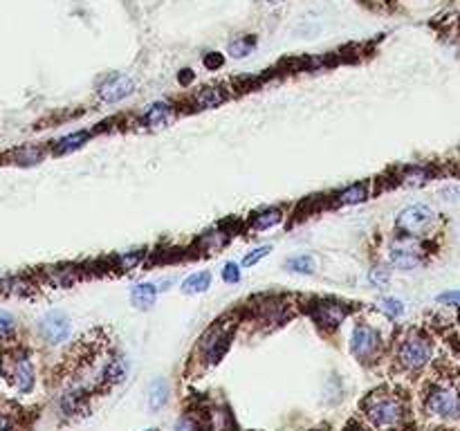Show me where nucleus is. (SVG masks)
I'll return each instance as SVG.
<instances>
[{
    "instance_id": "27",
    "label": "nucleus",
    "mask_w": 460,
    "mask_h": 431,
    "mask_svg": "<svg viewBox=\"0 0 460 431\" xmlns=\"http://www.w3.org/2000/svg\"><path fill=\"white\" fill-rule=\"evenodd\" d=\"M76 267H52L47 270V279L56 287H70L76 281Z\"/></svg>"
},
{
    "instance_id": "28",
    "label": "nucleus",
    "mask_w": 460,
    "mask_h": 431,
    "mask_svg": "<svg viewBox=\"0 0 460 431\" xmlns=\"http://www.w3.org/2000/svg\"><path fill=\"white\" fill-rule=\"evenodd\" d=\"M375 308L384 314V317H389V319H400L402 314H404V301L402 299H395V296H384V299H380L377 301V305Z\"/></svg>"
},
{
    "instance_id": "25",
    "label": "nucleus",
    "mask_w": 460,
    "mask_h": 431,
    "mask_svg": "<svg viewBox=\"0 0 460 431\" xmlns=\"http://www.w3.org/2000/svg\"><path fill=\"white\" fill-rule=\"evenodd\" d=\"M254 47H256V36L243 34V36H236L234 41L227 45V54L232 56V59H245L247 54H252Z\"/></svg>"
},
{
    "instance_id": "26",
    "label": "nucleus",
    "mask_w": 460,
    "mask_h": 431,
    "mask_svg": "<svg viewBox=\"0 0 460 431\" xmlns=\"http://www.w3.org/2000/svg\"><path fill=\"white\" fill-rule=\"evenodd\" d=\"M285 270L292 272V274H314V270H317V263H314V256L299 254V256L287 258Z\"/></svg>"
},
{
    "instance_id": "16",
    "label": "nucleus",
    "mask_w": 460,
    "mask_h": 431,
    "mask_svg": "<svg viewBox=\"0 0 460 431\" xmlns=\"http://www.w3.org/2000/svg\"><path fill=\"white\" fill-rule=\"evenodd\" d=\"M128 373V362L123 360L121 355H106L103 360V371H101V380H103V387H114L123 382Z\"/></svg>"
},
{
    "instance_id": "39",
    "label": "nucleus",
    "mask_w": 460,
    "mask_h": 431,
    "mask_svg": "<svg viewBox=\"0 0 460 431\" xmlns=\"http://www.w3.org/2000/svg\"><path fill=\"white\" fill-rule=\"evenodd\" d=\"M265 3H276V0H265Z\"/></svg>"
},
{
    "instance_id": "17",
    "label": "nucleus",
    "mask_w": 460,
    "mask_h": 431,
    "mask_svg": "<svg viewBox=\"0 0 460 431\" xmlns=\"http://www.w3.org/2000/svg\"><path fill=\"white\" fill-rule=\"evenodd\" d=\"M157 292H160V287L151 281L135 283L130 287V301L137 310H148L153 308V303L157 301Z\"/></svg>"
},
{
    "instance_id": "40",
    "label": "nucleus",
    "mask_w": 460,
    "mask_h": 431,
    "mask_svg": "<svg viewBox=\"0 0 460 431\" xmlns=\"http://www.w3.org/2000/svg\"><path fill=\"white\" fill-rule=\"evenodd\" d=\"M146 431H160V429H146Z\"/></svg>"
},
{
    "instance_id": "33",
    "label": "nucleus",
    "mask_w": 460,
    "mask_h": 431,
    "mask_svg": "<svg viewBox=\"0 0 460 431\" xmlns=\"http://www.w3.org/2000/svg\"><path fill=\"white\" fill-rule=\"evenodd\" d=\"M272 252V245H261V247H254L252 252H249L245 258H243V265L245 267H252V265H256V263H261L263 258Z\"/></svg>"
},
{
    "instance_id": "31",
    "label": "nucleus",
    "mask_w": 460,
    "mask_h": 431,
    "mask_svg": "<svg viewBox=\"0 0 460 431\" xmlns=\"http://www.w3.org/2000/svg\"><path fill=\"white\" fill-rule=\"evenodd\" d=\"M144 261V250H137V252H126V254H121V256H117V270H121V272H126V270H133V267H137L139 263Z\"/></svg>"
},
{
    "instance_id": "18",
    "label": "nucleus",
    "mask_w": 460,
    "mask_h": 431,
    "mask_svg": "<svg viewBox=\"0 0 460 431\" xmlns=\"http://www.w3.org/2000/svg\"><path fill=\"white\" fill-rule=\"evenodd\" d=\"M283 218H285L283 209L267 207V209H261V212H256L252 218H249V227H252L254 232H267V229L281 225Z\"/></svg>"
},
{
    "instance_id": "14",
    "label": "nucleus",
    "mask_w": 460,
    "mask_h": 431,
    "mask_svg": "<svg viewBox=\"0 0 460 431\" xmlns=\"http://www.w3.org/2000/svg\"><path fill=\"white\" fill-rule=\"evenodd\" d=\"M370 196L368 191V182H355V185H348L346 189H341L334 194L332 205L334 207H352V205H361L366 203Z\"/></svg>"
},
{
    "instance_id": "22",
    "label": "nucleus",
    "mask_w": 460,
    "mask_h": 431,
    "mask_svg": "<svg viewBox=\"0 0 460 431\" xmlns=\"http://www.w3.org/2000/svg\"><path fill=\"white\" fill-rule=\"evenodd\" d=\"M212 287V272H194L182 281L180 290L185 294H203Z\"/></svg>"
},
{
    "instance_id": "23",
    "label": "nucleus",
    "mask_w": 460,
    "mask_h": 431,
    "mask_svg": "<svg viewBox=\"0 0 460 431\" xmlns=\"http://www.w3.org/2000/svg\"><path fill=\"white\" fill-rule=\"evenodd\" d=\"M169 402V382L164 378H155L148 389V409L160 411Z\"/></svg>"
},
{
    "instance_id": "21",
    "label": "nucleus",
    "mask_w": 460,
    "mask_h": 431,
    "mask_svg": "<svg viewBox=\"0 0 460 431\" xmlns=\"http://www.w3.org/2000/svg\"><path fill=\"white\" fill-rule=\"evenodd\" d=\"M431 178H434V169L416 164V167H407L404 171H402V174H400V185H404V187H423V185H427Z\"/></svg>"
},
{
    "instance_id": "20",
    "label": "nucleus",
    "mask_w": 460,
    "mask_h": 431,
    "mask_svg": "<svg viewBox=\"0 0 460 431\" xmlns=\"http://www.w3.org/2000/svg\"><path fill=\"white\" fill-rule=\"evenodd\" d=\"M90 137H92V135H90L88 130H76V133H70V135H65V137H61V140H56V142H54L52 153H54V155H65V153L79 151Z\"/></svg>"
},
{
    "instance_id": "36",
    "label": "nucleus",
    "mask_w": 460,
    "mask_h": 431,
    "mask_svg": "<svg viewBox=\"0 0 460 431\" xmlns=\"http://www.w3.org/2000/svg\"><path fill=\"white\" fill-rule=\"evenodd\" d=\"M203 63L207 70H218V68H223L225 59H223V54H218V52H207L203 56Z\"/></svg>"
},
{
    "instance_id": "6",
    "label": "nucleus",
    "mask_w": 460,
    "mask_h": 431,
    "mask_svg": "<svg viewBox=\"0 0 460 431\" xmlns=\"http://www.w3.org/2000/svg\"><path fill=\"white\" fill-rule=\"evenodd\" d=\"M3 378L9 382L18 394H30L34 389V364L27 350H12L5 353V362H3Z\"/></svg>"
},
{
    "instance_id": "8",
    "label": "nucleus",
    "mask_w": 460,
    "mask_h": 431,
    "mask_svg": "<svg viewBox=\"0 0 460 431\" xmlns=\"http://www.w3.org/2000/svg\"><path fill=\"white\" fill-rule=\"evenodd\" d=\"M232 337H234V328L232 323L220 321L212 326L205 337L200 339V355L209 364V366H216V364L225 357V353L232 346Z\"/></svg>"
},
{
    "instance_id": "5",
    "label": "nucleus",
    "mask_w": 460,
    "mask_h": 431,
    "mask_svg": "<svg viewBox=\"0 0 460 431\" xmlns=\"http://www.w3.org/2000/svg\"><path fill=\"white\" fill-rule=\"evenodd\" d=\"M438 214L429 205H409L395 216V232L404 236L425 238L434 232Z\"/></svg>"
},
{
    "instance_id": "15",
    "label": "nucleus",
    "mask_w": 460,
    "mask_h": 431,
    "mask_svg": "<svg viewBox=\"0 0 460 431\" xmlns=\"http://www.w3.org/2000/svg\"><path fill=\"white\" fill-rule=\"evenodd\" d=\"M227 92L220 88V85H209V88L198 90L194 97H191V108L194 110H212L218 108L220 103H225Z\"/></svg>"
},
{
    "instance_id": "24",
    "label": "nucleus",
    "mask_w": 460,
    "mask_h": 431,
    "mask_svg": "<svg viewBox=\"0 0 460 431\" xmlns=\"http://www.w3.org/2000/svg\"><path fill=\"white\" fill-rule=\"evenodd\" d=\"M3 292L5 296H25L34 292V283L27 276H5L3 279Z\"/></svg>"
},
{
    "instance_id": "7",
    "label": "nucleus",
    "mask_w": 460,
    "mask_h": 431,
    "mask_svg": "<svg viewBox=\"0 0 460 431\" xmlns=\"http://www.w3.org/2000/svg\"><path fill=\"white\" fill-rule=\"evenodd\" d=\"M310 319L323 330H337L350 314V305L339 299H314L308 305Z\"/></svg>"
},
{
    "instance_id": "35",
    "label": "nucleus",
    "mask_w": 460,
    "mask_h": 431,
    "mask_svg": "<svg viewBox=\"0 0 460 431\" xmlns=\"http://www.w3.org/2000/svg\"><path fill=\"white\" fill-rule=\"evenodd\" d=\"M438 303L447 305V308H460V290H449L438 294Z\"/></svg>"
},
{
    "instance_id": "2",
    "label": "nucleus",
    "mask_w": 460,
    "mask_h": 431,
    "mask_svg": "<svg viewBox=\"0 0 460 431\" xmlns=\"http://www.w3.org/2000/svg\"><path fill=\"white\" fill-rule=\"evenodd\" d=\"M431 357H434V339L420 328L409 330L398 344V364L407 371L425 369Z\"/></svg>"
},
{
    "instance_id": "1",
    "label": "nucleus",
    "mask_w": 460,
    "mask_h": 431,
    "mask_svg": "<svg viewBox=\"0 0 460 431\" xmlns=\"http://www.w3.org/2000/svg\"><path fill=\"white\" fill-rule=\"evenodd\" d=\"M361 411L366 420L377 429H391L402 423L404 418V402L398 394L389 389H377L364 400Z\"/></svg>"
},
{
    "instance_id": "10",
    "label": "nucleus",
    "mask_w": 460,
    "mask_h": 431,
    "mask_svg": "<svg viewBox=\"0 0 460 431\" xmlns=\"http://www.w3.org/2000/svg\"><path fill=\"white\" fill-rule=\"evenodd\" d=\"M38 335L50 346H59L72 337V321L61 310H50L38 319Z\"/></svg>"
},
{
    "instance_id": "37",
    "label": "nucleus",
    "mask_w": 460,
    "mask_h": 431,
    "mask_svg": "<svg viewBox=\"0 0 460 431\" xmlns=\"http://www.w3.org/2000/svg\"><path fill=\"white\" fill-rule=\"evenodd\" d=\"M173 431H200V425H198L191 416H185V418L176 423V429H173Z\"/></svg>"
},
{
    "instance_id": "9",
    "label": "nucleus",
    "mask_w": 460,
    "mask_h": 431,
    "mask_svg": "<svg viewBox=\"0 0 460 431\" xmlns=\"http://www.w3.org/2000/svg\"><path fill=\"white\" fill-rule=\"evenodd\" d=\"M382 346L380 330L366 321H357L350 332V353L361 362H370Z\"/></svg>"
},
{
    "instance_id": "34",
    "label": "nucleus",
    "mask_w": 460,
    "mask_h": 431,
    "mask_svg": "<svg viewBox=\"0 0 460 431\" xmlns=\"http://www.w3.org/2000/svg\"><path fill=\"white\" fill-rule=\"evenodd\" d=\"M14 328H16L14 317H12V314H9L7 310H3V312H0V335H3V339H5V341H7L9 337H12Z\"/></svg>"
},
{
    "instance_id": "12",
    "label": "nucleus",
    "mask_w": 460,
    "mask_h": 431,
    "mask_svg": "<svg viewBox=\"0 0 460 431\" xmlns=\"http://www.w3.org/2000/svg\"><path fill=\"white\" fill-rule=\"evenodd\" d=\"M256 314L263 323H283L285 317H290V303L281 296H263L256 303Z\"/></svg>"
},
{
    "instance_id": "4",
    "label": "nucleus",
    "mask_w": 460,
    "mask_h": 431,
    "mask_svg": "<svg viewBox=\"0 0 460 431\" xmlns=\"http://www.w3.org/2000/svg\"><path fill=\"white\" fill-rule=\"evenodd\" d=\"M386 258H389L391 267H395V270H402V272H409V270H416V267L425 263L427 247L423 243V238L398 234L389 245Z\"/></svg>"
},
{
    "instance_id": "19",
    "label": "nucleus",
    "mask_w": 460,
    "mask_h": 431,
    "mask_svg": "<svg viewBox=\"0 0 460 431\" xmlns=\"http://www.w3.org/2000/svg\"><path fill=\"white\" fill-rule=\"evenodd\" d=\"M7 162H14L18 167H34V164H41L45 160V149L41 146H21V149H14L7 153Z\"/></svg>"
},
{
    "instance_id": "11",
    "label": "nucleus",
    "mask_w": 460,
    "mask_h": 431,
    "mask_svg": "<svg viewBox=\"0 0 460 431\" xmlns=\"http://www.w3.org/2000/svg\"><path fill=\"white\" fill-rule=\"evenodd\" d=\"M97 92H99V99L103 103H117V101L126 99V97H130L133 92H135V81H133L128 74L114 72L99 83Z\"/></svg>"
},
{
    "instance_id": "32",
    "label": "nucleus",
    "mask_w": 460,
    "mask_h": 431,
    "mask_svg": "<svg viewBox=\"0 0 460 431\" xmlns=\"http://www.w3.org/2000/svg\"><path fill=\"white\" fill-rule=\"evenodd\" d=\"M220 276H223V281H225V283H238V281H241V276H243L241 265L234 263V261L225 263V265H223V270H220Z\"/></svg>"
},
{
    "instance_id": "29",
    "label": "nucleus",
    "mask_w": 460,
    "mask_h": 431,
    "mask_svg": "<svg viewBox=\"0 0 460 431\" xmlns=\"http://www.w3.org/2000/svg\"><path fill=\"white\" fill-rule=\"evenodd\" d=\"M368 283H370L373 287H380V290H384V287L391 283V270H389V265H382V263L373 265L370 270H368Z\"/></svg>"
},
{
    "instance_id": "13",
    "label": "nucleus",
    "mask_w": 460,
    "mask_h": 431,
    "mask_svg": "<svg viewBox=\"0 0 460 431\" xmlns=\"http://www.w3.org/2000/svg\"><path fill=\"white\" fill-rule=\"evenodd\" d=\"M176 117V108L171 106L169 101H155L142 112V126H146L151 130H160L167 128Z\"/></svg>"
},
{
    "instance_id": "3",
    "label": "nucleus",
    "mask_w": 460,
    "mask_h": 431,
    "mask_svg": "<svg viewBox=\"0 0 460 431\" xmlns=\"http://www.w3.org/2000/svg\"><path fill=\"white\" fill-rule=\"evenodd\" d=\"M425 411L436 420L458 423L460 420V389L452 382H436L425 396Z\"/></svg>"
},
{
    "instance_id": "30",
    "label": "nucleus",
    "mask_w": 460,
    "mask_h": 431,
    "mask_svg": "<svg viewBox=\"0 0 460 431\" xmlns=\"http://www.w3.org/2000/svg\"><path fill=\"white\" fill-rule=\"evenodd\" d=\"M229 243V234H225V232H209V234H205L203 238H200V245H205V250L207 252H218L220 247H225Z\"/></svg>"
},
{
    "instance_id": "38",
    "label": "nucleus",
    "mask_w": 460,
    "mask_h": 431,
    "mask_svg": "<svg viewBox=\"0 0 460 431\" xmlns=\"http://www.w3.org/2000/svg\"><path fill=\"white\" fill-rule=\"evenodd\" d=\"M178 79H180V83L187 85V83L194 81V72H191V70H182V72L178 74Z\"/></svg>"
}]
</instances>
